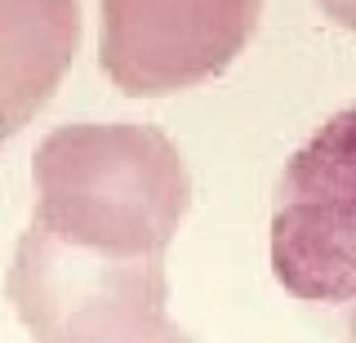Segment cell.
I'll return each instance as SVG.
<instances>
[{
	"label": "cell",
	"instance_id": "obj_1",
	"mask_svg": "<svg viewBox=\"0 0 356 343\" xmlns=\"http://www.w3.org/2000/svg\"><path fill=\"white\" fill-rule=\"evenodd\" d=\"M31 183V223L111 259H165L192 205L183 152L156 125L129 120H81L44 134Z\"/></svg>",
	"mask_w": 356,
	"mask_h": 343
},
{
	"label": "cell",
	"instance_id": "obj_2",
	"mask_svg": "<svg viewBox=\"0 0 356 343\" xmlns=\"http://www.w3.org/2000/svg\"><path fill=\"white\" fill-rule=\"evenodd\" d=\"M5 294L36 343H196L170 317L165 259H111L31 223Z\"/></svg>",
	"mask_w": 356,
	"mask_h": 343
},
{
	"label": "cell",
	"instance_id": "obj_3",
	"mask_svg": "<svg viewBox=\"0 0 356 343\" xmlns=\"http://www.w3.org/2000/svg\"><path fill=\"white\" fill-rule=\"evenodd\" d=\"M272 276L339 343H356V107L330 116L281 170Z\"/></svg>",
	"mask_w": 356,
	"mask_h": 343
},
{
	"label": "cell",
	"instance_id": "obj_4",
	"mask_svg": "<svg viewBox=\"0 0 356 343\" xmlns=\"http://www.w3.org/2000/svg\"><path fill=\"white\" fill-rule=\"evenodd\" d=\"M259 14L263 0H103L98 58L134 98L183 94L241 58Z\"/></svg>",
	"mask_w": 356,
	"mask_h": 343
},
{
	"label": "cell",
	"instance_id": "obj_5",
	"mask_svg": "<svg viewBox=\"0 0 356 343\" xmlns=\"http://www.w3.org/2000/svg\"><path fill=\"white\" fill-rule=\"evenodd\" d=\"M81 49V0H0V143L54 98Z\"/></svg>",
	"mask_w": 356,
	"mask_h": 343
},
{
	"label": "cell",
	"instance_id": "obj_6",
	"mask_svg": "<svg viewBox=\"0 0 356 343\" xmlns=\"http://www.w3.org/2000/svg\"><path fill=\"white\" fill-rule=\"evenodd\" d=\"M321 9H325V18H334L339 27L356 31V0H316Z\"/></svg>",
	"mask_w": 356,
	"mask_h": 343
}]
</instances>
